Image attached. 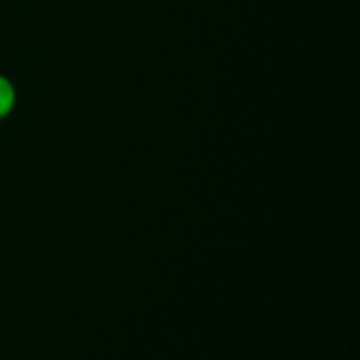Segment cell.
I'll use <instances>...</instances> for the list:
<instances>
[{
	"label": "cell",
	"instance_id": "1",
	"mask_svg": "<svg viewBox=\"0 0 360 360\" xmlns=\"http://www.w3.org/2000/svg\"><path fill=\"white\" fill-rule=\"evenodd\" d=\"M14 105V88L6 77L0 76V118L6 116Z\"/></svg>",
	"mask_w": 360,
	"mask_h": 360
}]
</instances>
